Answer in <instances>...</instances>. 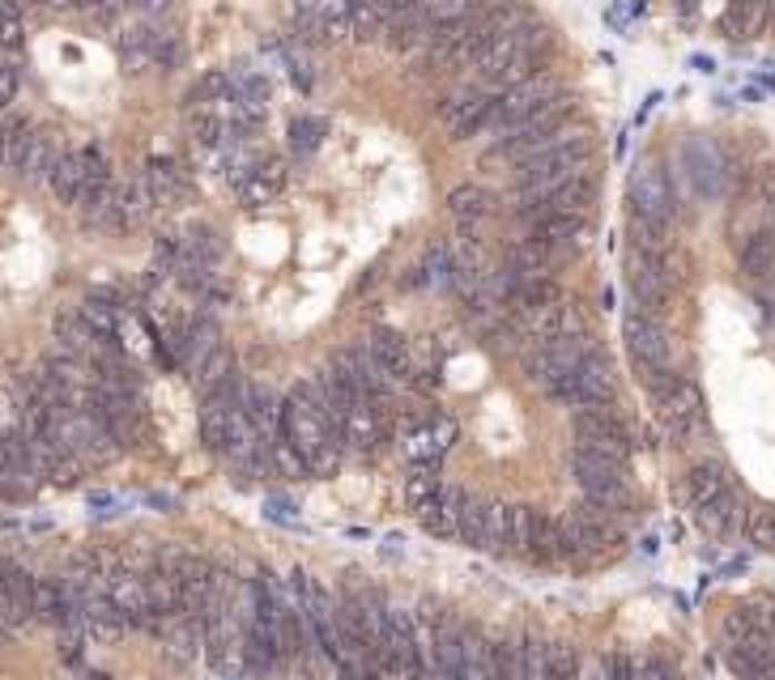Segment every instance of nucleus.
Masks as SVG:
<instances>
[{
	"instance_id": "412c9836",
	"label": "nucleus",
	"mask_w": 775,
	"mask_h": 680,
	"mask_svg": "<svg viewBox=\"0 0 775 680\" xmlns=\"http://www.w3.org/2000/svg\"><path fill=\"white\" fill-rule=\"evenodd\" d=\"M737 498H733V489L728 494H721L716 503H707V506H695V524L707 536H728V531L737 528Z\"/></svg>"
},
{
	"instance_id": "9b49d317",
	"label": "nucleus",
	"mask_w": 775,
	"mask_h": 680,
	"mask_svg": "<svg viewBox=\"0 0 775 680\" xmlns=\"http://www.w3.org/2000/svg\"><path fill=\"white\" fill-rule=\"evenodd\" d=\"M285 187V166L282 162H256L252 171H243L239 179V201L243 204H273Z\"/></svg>"
},
{
	"instance_id": "cd10ccee",
	"label": "nucleus",
	"mask_w": 775,
	"mask_h": 680,
	"mask_svg": "<svg viewBox=\"0 0 775 680\" xmlns=\"http://www.w3.org/2000/svg\"><path fill=\"white\" fill-rule=\"evenodd\" d=\"M746 536H749V545H758V549L775 554V506H754V510H749Z\"/></svg>"
},
{
	"instance_id": "473e14b6",
	"label": "nucleus",
	"mask_w": 775,
	"mask_h": 680,
	"mask_svg": "<svg viewBox=\"0 0 775 680\" xmlns=\"http://www.w3.org/2000/svg\"><path fill=\"white\" fill-rule=\"evenodd\" d=\"M580 680H614L610 677V659H588L584 663V677Z\"/></svg>"
},
{
	"instance_id": "c756f323",
	"label": "nucleus",
	"mask_w": 775,
	"mask_h": 680,
	"mask_svg": "<svg viewBox=\"0 0 775 680\" xmlns=\"http://www.w3.org/2000/svg\"><path fill=\"white\" fill-rule=\"evenodd\" d=\"M473 13V0H426V22L443 26V22H465Z\"/></svg>"
},
{
	"instance_id": "423d86ee",
	"label": "nucleus",
	"mask_w": 775,
	"mask_h": 680,
	"mask_svg": "<svg viewBox=\"0 0 775 680\" xmlns=\"http://www.w3.org/2000/svg\"><path fill=\"white\" fill-rule=\"evenodd\" d=\"M670 264H665V255H656V252H631V260H626V281H631V294L640 298V306L644 311H656V306H665V298H670Z\"/></svg>"
},
{
	"instance_id": "1a4fd4ad",
	"label": "nucleus",
	"mask_w": 775,
	"mask_h": 680,
	"mask_svg": "<svg viewBox=\"0 0 775 680\" xmlns=\"http://www.w3.org/2000/svg\"><path fill=\"white\" fill-rule=\"evenodd\" d=\"M682 171L695 183L698 196H716V192H721L724 162H721V153H716V145H707V141H686V145H682Z\"/></svg>"
},
{
	"instance_id": "f257e3e1",
	"label": "nucleus",
	"mask_w": 775,
	"mask_h": 680,
	"mask_svg": "<svg viewBox=\"0 0 775 680\" xmlns=\"http://www.w3.org/2000/svg\"><path fill=\"white\" fill-rule=\"evenodd\" d=\"M626 345H631V357L635 366L644 371V383L652 396H661L665 387L677 383L673 375V345H670V332L656 324L652 311H631L626 315Z\"/></svg>"
},
{
	"instance_id": "72a5a7b5",
	"label": "nucleus",
	"mask_w": 775,
	"mask_h": 680,
	"mask_svg": "<svg viewBox=\"0 0 775 680\" xmlns=\"http://www.w3.org/2000/svg\"><path fill=\"white\" fill-rule=\"evenodd\" d=\"M129 4L137 13H162L167 9V0H129Z\"/></svg>"
},
{
	"instance_id": "7c9ffc66",
	"label": "nucleus",
	"mask_w": 775,
	"mask_h": 680,
	"mask_svg": "<svg viewBox=\"0 0 775 680\" xmlns=\"http://www.w3.org/2000/svg\"><path fill=\"white\" fill-rule=\"evenodd\" d=\"M329 9H333L329 0H294V22H299V30H303L308 39H315V30H320Z\"/></svg>"
},
{
	"instance_id": "6e6552de",
	"label": "nucleus",
	"mask_w": 775,
	"mask_h": 680,
	"mask_svg": "<svg viewBox=\"0 0 775 680\" xmlns=\"http://www.w3.org/2000/svg\"><path fill=\"white\" fill-rule=\"evenodd\" d=\"M631 204H635L640 217H652V222H670L673 217V187L656 162L635 166V175H631Z\"/></svg>"
},
{
	"instance_id": "393cba45",
	"label": "nucleus",
	"mask_w": 775,
	"mask_h": 680,
	"mask_svg": "<svg viewBox=\"0 0 775 680\" xmlns=\"http://www.w3.org/2000/svg\"><path fill=\"white\" fill-rule=\"evenodd\" d=\"M584 677V659L571 642H550V659H545V680H580Z\"/></svg>"
},
{
	"instance_id": "a211bd4d",
	"label": "nucleus",
	"mask_w": 775,
	"mask_h": 680,
	"mask_svg": "<svg viewBox=\"0 0 775 680\" xmlns=\"http://www.w3.org/2000/svg\"><path fill=\"white\" fill-rule=\"evenodd\" d=\"M550 260H554V247L529 234L524 243H516V247H512V264H507V273H512V281L542 277L545 268H550Z\"/></svg>"
},
{
	"instance_id": "b1692460",
	"label": "nucleus",
	"mask_w": 775,
	"mask_h": 680,
	"mask_svg": "<svg viewBox=\"0 0 775 680\" xmlns=\"http://www.w3.org/2000/svg\"><path fill=\"white\" fill-rule=\"evenodd\" d=\"M440 464H414V473L405 480V503H410V510H422L440 498Z\"/></svg>"
},
{
	"instance_id": "9d476101",
	"label": "nucleus",
	"mask_w": 775,
	"mask_h": 680,
	"mask_svg": "<svg viewBox=\"0 0 775 680\" xmlns=\"http://www.w3.org/2000/svg\"><path fill=\"white\" fill-rule=\"evenodd\" d=\"M384 438V408L380 400H359L341 417V443L354 451H371Z\"/></svg>"
},
{
	"instance_id": "f03ea898",
	"label": "nucleus",
	"mask_w": 775,
	"mask_h": 680,
	"mask_svg": "<svg viewBox=\"0 0 775 680\" xmlns=\"http://www.w3.org/2000/svg\"><path fill=\"white\" fill-rule=\"evenodd\" d=\"M571 473L580 480V489L588 494V503L601 506V510H618V506L631 503V489H626V464L618 459H605L596 451H580L571 455Z\"/></svg>"
},
{
	"instance_id": "a878e982",
	"label": "nucleus",
	"mask_w": 775,
	"mask_h": 680,
	"mask_svg": "<svg viewBox=\"0 0 775 680\" xmlns=\"http://www.w3.org/2000/svg\"><path fill=\"white\" fill-rule=\"evenodd\" d=\"M775 268V243L767 234H754L746 247H742V273L746 277H767Z\"/></svg>"
},
{
	"instance_id": "2eb2a0df",
	"label": "nucleus",
	"mask_w": 775,
	"mask_h": 680,
	"mask_svg": "<svg viewBox=\"0 0 775 680\" xmlns=\"http://www.w3.org/2000/svg\"><path fill=\"white\" fill-rule=\"evenodd\" d=\"M180 247H183V260H188V264H201V268H213V264L222 260V252H227V243L218 238V230H209V226H188L180 234Z\"/></svg>"
},
{
	"instance_id": "2f4dec72",
	"label": "nucleus",
	"mask_w": 775,
	"mask_h": 680,
	"mask_svg": "<svg viewBox=\"0 0 775 680\" xmlns=\"http://www.w3.org/2000/svg\"><path fill=\"white\" fill-rule=\"evenodd\" d=\"M640 680H682V672H677V663H670L665 656H647L644 663H640Z\"/></svg>"
},
{
	"instance_id": "c85d7f7f",
	"label": "nucleus",
	"mask_w": 775,
	"mask_h": 680,
	"mask_svg": "<svg viewBox=\"0 0 775 680\" xmlns=\"http://www.w3.org/2000/svg\"><path fill=\"white\" fill-rule=\"evenodd\" d=\"M320 141H324V120H311V115H303V120H294V124H290V150H294V153L320 150Z\"/></svg>"
},
{
	"instance_id": "aec40b11",
	"label": "nucleus",
	"mask_w": 775,
	"mask_h": 680,
	"mask_svg": "<svg viewBox=\"0 0 775 680\" xmlns=\"http://www.w3.org/2000/svg\"><path fill=\"white\" fill-rule=\"evenodd\" d=\"M593 196H596V179L580 175V179H571V183H563V187L542 204V213H584V209L593 204Z\"/></svg>"
},
{
	"instance_id": "f8f14e48",
	"label": "nucleus",
	"mask_w": 775,
	"mask_h": 680,
	"mask_svg": "<svg viewBox=\"0 0 775 680\" xmlns=\"http://www.w3.org/2000/svg\"><path fill=\"white\" fill-rule=\"evenodd\" d=\"M584 230H588L584 213H537V222H533V238L550 243L554 252H567V247H580Z\"/></svg>"
},
{
	"instance_id": "39448f33",
	"label": "nucleus",
	"mask_w": 775,
	"mask_h": 680,
	"mask_svg": "<svg viewBox=\"0 0 775 680\" xmlns=\"http://www.w3.org/2000/svg\"><path fill=\"white\" fill-rule=\"evenodd\" d=\"M652 400H656L661 429H665L670 438H686L691 429L703 426V392H698L695 383L677 378L673 387H665V392H661V396H652Z\"/></svg>"
},
{
	"instance_id": "4be33fe9",
	"label": "nucleus",
	"mask_w": 775,
	"mask_h": 680,
	"mask_svg": "<svg viewBox=\"0 0 775 680\" xmlns=\"http://www.w3.org/2000/svg\"><path fill=\"white\" fill-rule=\"evenodd\" d=\"M447 209L461 217V222H482V217H491L494 213V196L486 187H477V183H465V187H456L452 196H447Z\"/></svg>"
},
{
	"instance_id": "0eeeda50",
	"label": "nucleus",
	"mask_w": 775,
	"mask_h": 680,
	"mask_svg": "<svg viewBox=\"0 0 775 680\" xmlns=\"http://www.w3.org/2000/svg\"><path fill=\"white\" fill-rule=\"evenodd\" d=\"M491 111H494V99L491 94H482V90H456V94H447V99L440 102V120L447 124V132H452L456 141L477 136L482 128H491Z\"/></svg>"
},
{
	"instance_id": "bb28decb",
	"label": "nucleus",
	"mask_w": 775,
	"mask_h": 680,
	"mask_svg": "<svg viewBox=\"0 0 775 680\" xmlns=\"http://www.w3.org/2000/svg\"><path fill=\"white\" fill-rule=\"evenodd\" d=\"M269 459H273V468H278V473H282L285 480H303V477H311L308 459L294 451V447L285 443L282 434L273 438V447H269Z\"/></svg>"
},
{
	"instance_id": "7ed1b4c3",
	"label": "nucleus",
	"mask_w": 775,
	"mask_h": 680,
	"mask_svg": "<svg viewBox=\"0 0 775 680\" xmlns=\"http://www.w3.org/2000/svg\"><path fill=\"white\" fill-rule=\"evenodd\" d=\"M575 447L626 464L631 459V429L622 426L610 408H580L575 413Z\"/></svg>"
},
{
	"instance_id": "20e7f679",
	"label": "nucleus",
	"mask_w": 775,
	"mask_h": 680,
	"mask_svg": "<svg viewBox=\"0 0 775 680\" xmlns=\"http://www.w3.org/2000/svg\"><path fill=\"white\" fill-rule=\"evenodd\" d=\"M563 94V85L554 81V77H529V81H520L512 90H503V99H494V111H491V128L499 132H507V128L524 124L529 115H537L545 102H554Z\"/></svg>"
},
{
	"instance_id": "f704fd0d",
	"label": "nucleus",
	"mask_w": 775,
	"mask_h": 680,
	"mask_svg": "<svg viewBox=\"0 0 775 680\" xmlns=\"http://www.w3.org/2000/svg\"><path fill=\"white\" fill-rule=\"evenodd\" d=\"M43 4H52V9H78V0H43Z\"/></svg>"
},
{
	"instance_id": "6ab92c4d",
	"label": "nucleus",
	"mask_w": 775,
	"mask_h": 680,
	"mask_svg": "<svg viewBox=\"0 0 775 680\" xmlns=\"http://www.w3.org/2000/svg\"><path fill=\"white\" fill-rule=\"evenodd\" d=\"M491 528H494V506L469 498L465 510H461V528H456V536H461L465 545H473V549H491Z\"/></svg>"
},
{
	"instance_id": "dca6fc26",
	"label": "nucleus",
	"mask_w": 775,
	"mask_h": 680,
	"mask_svg": "<svg viewBox=\"0 0 775 680\" xmlns=\"http://www.w3.org/2000/svg\"><path fill=\"white\" fill-rule=\"evenodd\" d=\"M231 378H234V353L227 349V345H222V349H213L205 362L192 371V383H197V392H201V396H218V392H222Z\"/></svg>"
},
{
	"instance_id": "f3484780",
	"label": "nucleus",
	"mask_w": 775,
	"mask_h": 680,
	"mask_svg": "<svg viewBox=\"0 0 775 680\" xmlns=\"http://www.w3.org/2000/svg\"><path fill=\"white\" fill-rule=\"evenodd\" d=\"M767 13H772L767 0H733L728 13L721 18V30L728 39H749V34H758V26H763Z\"/></svg>"
},
{
	"instance_id": "ddd939ff",
	"label": "nucleus",
	"mask_w": 775,
	"mask_h": 680,
	"mask_svg": "<svg viewBox=\"0 0 775 680\" xmlns=\"http://www.w3.org/2000/svg\"><path fill=\"white\" fill-rule=\"evenodd\" d=\"M721 494H728V473H724V464L703 459V464H695V468L686 473V498H691V506L716 503Z\"/></svg>"
},
{
	"instance_id": "5701e85b",
	"label": "nucleus",
	"mask_w": 775,
	"mask_h": 680,
	"mask_svg": "<svg viewBox=\"0 0 775 680\" xmlns=\"http://www.w3.org/2000/svg\"><path fill=\"white\" fill-rule=\"evenodd\" d=\"M231 99H234V81H231V73H222V69H209V73L188 90V102H192V106H213V111H222Z\"/></svg>"
},
{
	"instance_id": "4468645a",
	"label": "nucleus",
	"mask_w": 775,
	"mask_h": 680,
	"mask_svg": "<svg viewBox=\"0 0 775 680\" xmlns=\"http://www.w3.org/2000/svg\"><path fill=\"white\" fill-rule=\"evenodd\" d=\"M371 357H375L392 378L410 375V345H405L401 332H392V328L375 332V336H371Z\"/></svg>"
}]
</instances>
